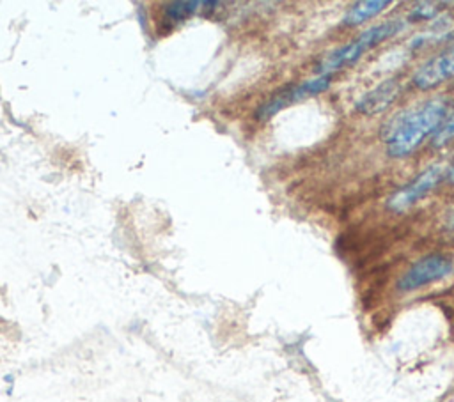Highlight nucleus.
<instances>
[{"mask_svg": "<svg viewBox=\"0 0 454 402\" xmlns=\"http://www.w3.org/2000/svg\"><path fill=\"white\" fill-rule=\"evenodd\" d=\"M447 112L449 101L445 97H431L395 113L381 128V140L385 142L387 154L390 158H404L411 154L429 135L442 128Z\"/></svg>", "mask_w": 454, "mask_h": 402, "instance_id": "obj_1", "label": "nucleus"}, {"mask_svg": "<svg viewBox=\"0 0 454 402\" xmlns=\"http://www.w3.org/2000/svg\"><path fill=\"white\" fill-rule=\"evenodd\" d=\"M406 27L404 19H390V21H383L378 23L367 30H364L355 41L339 46L335 50H332L330 53H326L321 62L317 64V74H332L346 66H351L353 62H356L367 50H371L372 46L380 44L381 41L394 37L395 34H399L403 28Z\"/></svg>", "mask_w": 454, "mask_h": 402, "instance_id": "obj_2", "label": "nucleus"}, {"mask_svg": "<svg viewBox=\"0 0 454 402\" xmlns=\"http://www.w3.org/2000/svg\"><path fill=\"white\" fill-rule=\"evenodd\" d=\"M330 83H332V74H317L314 78L303 80L301 83L289 85V87L275 92L266 103H262L255 112V119L266 120V119L273 117L275 113L282 112L284 108H287L289 104H294L305 97L325 92L330 87Z\"/></svg>", "mask_w": 454, "mask_h": 402, "instance_id": "obj_3", "label": "nucleus"}, {"mask_svg": "<svg viewBox=\"0 0 454 402\" xmlns=\"http://www.w3.org/2000/svg\"><path fill=\"white\" fill-rule=\"evenodd\" d=\"M443 175H445V166L442 163L431 165L429 168L420 172L411 182H408L406 186L399 188L388 198L387 207L390 211H394V213H404L406 209L415 205L419 200L427 197L429 191H433L440 184Z\"/></svg>", "mask_w": 454, "mask_h": 402, "instance_id": "obj_4", "label": "nucleus"}, {"mask_svg": "<svg viewBox=\"0 0 454 402\" xmlns=\"http://www.w3.org/2000/svg\"><path fill=\"white\" fill-rule=\"evenodd\" d=\"M452 273V260L445 255H426L419 259L397 282L399 292H411L438 282Z\"/></svg>", "mask_w": 454, "mask_h": 402, "instance_id": "obj_5", "label": "nucleus"}, {"mask_svg": "<svg viewBox=\"0 0 454 402\" xmlns=\"http://www.w3.org/2000/svg\"><path fill=\"white\" fill-rule=\"evenodd\" d=\"M454 78V48L436 55L434 58L427 60L422 67L417 69L413 74V83L422 89H433L438 87L440 83Z\"/></svg>", "mask_w": 454, "mask_h": 402, "instance_id": "obj_6", "label": "nucleus"}, {"mask_svg": "<svg viewBox=\"0 0 454 402\" xmlns=\"http://www.w3.org/2000/svg\"><path fill=\"white\" fill-rule=\"evenodd\" d=\"M401 92V83L397 78H388L385 81H381L380 85H376L374 89H371L369 92H365L358 103L355 104V108L364 113V115H376L385 112L390 104H394V101L399 97Z\"/></svg>", "mask_w": 454, "mask_h": 402, "instance_id": "obj_7", "label": "nucleus"}, {"mask_svg": "<svg viewBox=\"0 0 454 402\" xmlns=\"http://www.w3.org/2000/svg\"><path fill=\"white\" fill-rule=\"evenodd\" d=\"M392 2L388 0H364V2H356L353 4L348 12L342 18L344 25H360L367 19H371L372 16L380 14L383 9H387Z\"/></svg>", "mask_w": 454, "mask_h": 402, "instance_id": "obj_8", "label": "nucleus"}, {"mask_svg": "<svg viewBox=\"0 0 454 402\" xmlns=\"http://www.w3.org/2000/svg\"><path fill=\"white\" fill-rule=\"evenodd\" d=\"M199 7H202V2H170L165 5L163 12L172 23H179L195 14Z\"/></svg>", "mask_w": 454, "mask_h": 402, "instance_id": "obj_9", "label": "nucleus"}, {"mask_svg": "<svg viewBox=\"0 0 454 402\" xmlns=\"http://www.w3.org/2000/svg\"><path fill=\"white\" fill-rule=\"evenodd\" d=\"M443 5V4H436V2H422L419 4L408 16L410 21H422V19H429L433 18L436 12H438V7Z\"/></svg>", "mask_w": 454, "mask_h": 402, "instance_id": "obj_10", "label": "nucleus"}, {"mask_svg": "<svg viewBox=\"0 0 454 402\" xmlns=\"http://www.w3.org/2000/svg\"><path fill=\"white\" fill-rule=\"evenodd\" d=\"M454 138V113L442 124V128L436 131L434 145H443Z\"/></svg>", "mask_w": 454, "mask_h": 402, "instance_id": "obj_11", "label": "nucleus"}, {"mask_svg": "<svg viewBox=\"0 0 454 402\" xmlns=\"http://www.w3.org/2000/svg\"><path fill=\"white\" fill-rule=\"evenodd\" d=\"M447 179L450 181V182H454V161H452V165H450V168L447 170Z\"/></svg>", "mask_w": 454, "mask_h": 402, "instance_id": "obj_12", "label": "nucleus"}, {"mask_svg": "<svg viewBox=\"0 0 454 402\" xmlns=\"http://www.w3.org/2000/svg\"><path fill=\"white\" fill-rule=\"evenodd\" d=\"M449 227L454 230V214L450 216V220H449Z\"/></svg>", "mask_w": 454, "mask_h": 402, "instance_id": "obj_13", "label": "nucleus"}]
</instances>
